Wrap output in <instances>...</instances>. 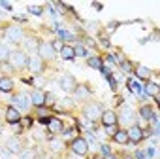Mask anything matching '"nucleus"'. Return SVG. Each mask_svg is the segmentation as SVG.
Instances as JSON below:
<instances>
[{"label": "nucleus", "mask_w": 160, "mask_h": 159, "mask_svg": "<svg viewBox=\"0 0 160 159\" xmlns=\"http://www.w3.org/2000/svg\"><path fill=\"white\" fill-rule=\"evenodd\" d=\"M102 108H100V104H87L85 106V118L91 121V123H94L96 119H100L102 118Z\"/></svg>", "instance_id": "f03ea898"}, {"label": "nucleus", "mask_w": 160, "mask_h": 159, "mask_svg": "<svg viewBox=\"0 0 160 159\" xmlns=\"http://www.w3.org/2000/svg\"><path fill=\"white\" fill-rule=\"evenodd\" d=\"M47 123H49V131L51 133H62V129H64V125H62V121L58 119V118H49L47 119Z\"/></svg>", "instance_id": "ddd939ff"}, {"label": "nucleus", "mask_w": 160, "mask_h": 159, "mask_svg": "<svg viewBox=\"0 0 160 159\" xmlns=\"http://www.w3.org/2000/svg\"><path fill=\"white\" fill-rule=\"evenodd\" d=\"M87 64H89L91 68H96V70H102V68H104V63H102L100 57H89V59H87Z\"/></svg>", "instance_id": "a211bd4d"}, {"label": "nucleus", "mask_w": 160, "mask_h": 159, "mask_svg": "<svg viewBox=\"0 0 160 159\" xmlns=\"http://www.w3.org/2000/svg\"><path fill=\"white\" fill-rule=\"evenodd\" d=\"M128 89L134 93V95H139L141 93V84L138 80H128Z\"/></svg>", "instance_id": "6ab92c4d"}, {"label": "nucleus", "mask_w": 160, "mask_h": 159, "mask_svg": "<svg viewBox=\"0 0 160 159\" xmlns=\"http://www.w3.org/2000/svg\"><path fill=\"white\" fill-rule=\"evenodd\" d=\"M27 47H28V49H34V47L38 49V46H36V42H27Z\"/></svg>", "instance_id": "4c0bfd02"}, {"label": "nucleus", "mask_w": 160, "mask_h": 159, "mask_svg": "<svg viewBox=\"0 0 160 159\" xmlns=\"http://www.w3.org/2000/svg\"><path fill=\"white\" fill-rule=\"evenodd\" d=\"M12 87H13L12 78H8V76H2V78H0V91L8 93V91H12Z\"/></svg>", "instance_id": "dca6fc26"}, {"label": "nucleus", "mask_w": 160, "mask_h": 159, "mask_svg": "<svg viewBox=\"0 0 160 159\" xmlns=\"http://www.w3.org/2000/svg\"><path fill=\"white\" fill-rule=\"evenodd\" d=\"M72 151L75 153V155H87V151H89V144H87V140L85 138H73L72 140Z\"/></svg>", "instance_id": "7ed1b4c3"}, {"label": "nucleus", "mask_w": 160, "mask_h": 159, "mask_svg": "<svg viewBox=\"0 0 160 159\" xmlns=\"http://www.w3.org/2000/svg\"><path fill=\"white\" fill-rule=\"evenodd\" d=\"M136 74H138V78H141V80H149V78H151V70L145 68V66L136 68Z\"/></svg>", "instance_id": "4be33fe9"}, {"label": "nucleus", "mask_w": 160, "mask_h": 159, "mask_svg": "<svg viewBox=\"0 0 160 159\" xmlns=\"http://www.w3.org/2000/svg\"><path fill=\"white\" fill-rule=\"evenodd\" d=\"M60 87L66 91V93H72V91H75V87H77V84H75V80L72 78V76H62L60 78Z\"/></svg>", "instance_id": "6e6552de"}, {"label": "nucleus", "mask_w": 160, "mask_h": 159, "mask_svg": "<svg viewBox=\"0 0 160 159\" xmlns=\"http://www.w3.org/2000/svg\"><path fill=\"white\" fill-rule=\"evenodd\" d=\"M113 138H115V142H119V144L128 142V134H126V131H117V133L113 134Z\"/></svg>", "instance_id": "b1692460"}, {"label": "nucleus", "mask_w": 160, "mask_h": 159, "mask_svg": "<svg viewBox=\"0 0 160 159\" xmlns=\"http://www.w3.org/2000/svg\"><path fill=\"white\" fill-rule=\"evenodd\" d=\"M126 134H128V140L130 142H134V144H138V142H141L143 140V129L141 127H130L128 131H126Z\"/></svg>", "instance_id": "0eeeda50"}, {"label": "nucleus", "mask_w": 160, "mask_h": 159, "mask_svg": "<svg viewBox=\"0 0 160 159\" xmlns=\"http://www.w3.org/2000/svg\"><path fill=\"white\" fill-rule=\"evenodd\" d=\"M13 102H15V108L17 110H28L30 108V97L28 95H25V93H19L15 99H13Z\"/></svg>", "instance_id": "423d86ee"}, {"label": "nucleus", "mask_w": 160, "mask_h": 159, "mask_svg": "<svg viewBox=\"0 0 160 159\" xmlns=\"http://www.w3.org/2000/svg\"><path fill=\"white\" fill-rule=\"evenodd\" d=\"M139 116H141L143 119H151V118L154 116V112H152V108H151V106H141V110H139Z\"/></svg>", "instance_id": "5701e85b"}, {"label": "nucleus", "mask_w": 160, "mask_h": 159, "mask_svg": "<svg viewBox=\"0 0 160 159\" xmlns=\"http://www.w3.org/2000/svg\"><path fill=\"white\" fill-rule=\"evenodd\" d=\"M60 55H62V59H73L75 57V49L72 47V46H62V49H60Z\"/></svg>", "instance_id": "f3484780"}, {"label": "nucleus", "mask_w": 160, "mask_h": 159, "mask_svg": "<svg viewBox=\"0 0 160 159\" xmlns=\"http://www.w3.org/2000/svg\"><path fill=\"white\" fill-rule=\"evenodd\" d=\"M19 127H21V131H27L28 127H32V119L28 118V116H25V118H21L19 119V123H17Z\"/></svg>", "instance_id": "393cba45"}, {"label": "nucleus", "mask_w": 160, "mask_h": 159, "mask_svg": "<svg viewBox=\"0 0 160 159\" xmlns=\"http://www.w3.org/2000/svg\"><path fill=\"white\" fill-rule=\"evenodd\" d=\"M28 10H30V14H34V15H42V8H40V6H30Z\"/></svg>", "instance_id": "c85d7f7f"}, {"label": "nucleus", "mask_w": 160, "mask_h": 159, "mask_svg": "<svg viewBox=\"0 0 160 159\" xmlns=\"http://www.w3.org/2000/svg\"><path fill=\"white\" fill-rule=\"evenodd\" d=\"M12 68V64L10 63H0V70H4V72H8Z\"/></svg>", "instance_id": "f704fd0d"}, {"label": "nucleus", "mask_w": 160, "mask_h": 159, "mask_svg": "<svg viewBox=\"0 0 160 159\" xmlns=\"http://www.w3.org/2000/svg\"><path fill=\"white\" fill-rule=\"evenodd\" d=\"M6 146H8V150H10L12 153H21V151H23V148H21V142H19L15 136L8 138V140H6Z\"/></svg>", "instance_id": "4468645a"}, {"label": "nucleus", "mask_w": 160, "mask_h": 159, "mask_svg": "<svg viewBox=\"0 0 160 159\" xmlns=\"http://www.w3.org/2000/svg\"><path fill=\"white\" fill-rule=\"evenodd\" d=\"M21 118H23V116L19 114V110H17L15 106H10V108L6 110V121H8V123H19Z\"/></svg>", "instance_id": "9b49d317"}, {"label": "nucleus", "mask_w": 160, "mask_h": 159, "mask_svg": "<svg viewBox=\"0 0 160 159\" xmlns=\"http://www.w3.org/2000/svg\"><path fill=\"white\" fill-rule=\"evenodd\" d=\"M10 49H8V46H4V44H0V63H8V59H10Z\"/></svg>", "instance_id": "aec40b11"}, {"label": "nucleus", "mask_w": 160, "mask_h": 159, "mask_svg": "<svg viewBox=\"0 0 160 159\" xmlns=\"http://www.w3.org/2000/svg\"><path fill=\"white\" fill-rule=\"evenodd\" d=\"M145 91H147V95H158V87H156V84H151V85H145Z\"/></svg>", "instance_id": "a878e982"}, {"label": "nucleus", "mask_w": 160, "mask_h": 159, "mask_svg": "<svg viewBox=\"0 0 160 159\" xmlns=\"http://www.w3.org/2000/svg\"><path fill=\"white\" fill-rule=\"evenodd\" d=\"M19 155H21V159H34V151L32 150H23Z\"/></svg>", "instance_id": "bb28decb"}, {"label": "nucleus", "mask_w": 160, "mask_h": 159, "mask_svg": "<svg viewBox=\"0 0 160 159\" xmlns=\"http://www.w3.org/2000/svg\"><path fill=\"white\" fill-rule=\"evenodd\" d=\"M45 104H53V95H51V93L45 95Z\"/></svg>", "instance_id": "c9c22d12"}, {"label": "nucleus", "mask_w": 160, "mask_h": 159, "mask_svg": "<svg viewBox=\"0 0 160 159\" xmlns=\"http://www.w3.org/2000/svg\"><path fill=\"white\" fill-rule=\"evenodd\" d=\"M108 78H109V87L115 89V87H117V80H115V76H108Z\"/></svg>", "instance_id": "473e14b6"}, {"label": "nucleus", "mask_w": 160, "mask_h": 159, "mask_svg": "<svg viewBox=\"0 0 160 159\" xmlns=\"http://www.w3.org/2000/svg\"><path fill=\"white\" fill-rule=\"evenodd\" d=\"M94 142H96L94 136H89V138H87V144H94Z\"/></svg>", "instance_id": "ea45409f"}, {"label": "nucleus", "mask_w": 160, "mask_h": 159, "mask_svg": "<svg viewBox=\"0 0 160 159\" xmlns=\"http://www.w3.org/2000/svg\"><path fill=\"white\" fill-rule=\"evenodd\" d=\"M8 61H10V64H12L13 68H23V66L28 64V57H27L23 51H12Z\"/></svg>", "instance_id": "f257e3e1"}, {"label": "nucleus", "mask_w": 160, "mask_h": 159, "mask_svg": "<svg viewBox=\"0 0 160 159\" xmlns=\"http://www.w3.org/2000/svg\"><path fill=\"white\" fill-rule=\"evenodd\" d=\"M102 153H104V155H109V153H111L109 146H102Z\"/></svg>", "instance_id": "e433bc0d"}, {"label": "nucleus", "mask_w": 160, "mask_h": 159, "mask_svg": "<svg viewBox=\"0 0 160 159\" xmlns=\"http://www.w3.org/2000/svg\"><path fill=\"white\" fill-rule=\"evenodd\" d=\"M91 97V91L85 87V85H77L75 87V99L77 101H87Z\"/></svg>", "instance_id": "2eb2a0df"}, {"label": "nucleus", "mask_w": 160, "mask_h": 159, "mask_svg": "<svg viewBox=\"0 0 160 159\" xmlns=\"http://www.w3.org/2000/svg\"><path fill=\"white\" fill-rule=\"evenodd\" d=\"M122 116H124V118H122V123H126V125H130V123H134V118H136V116H134V112H132L130 108H124V112H122Z\"/></svg>", "instance_id": "412c9836"}, {"label": "nucleus", "mask_w": 160, "mask_h": 159, "mask_svg": "<svg viewBox=\"0 0 160 159\" xmlns=\"http://www.w3.org/2000/svg\"><path fill=\"white\" fill-rule=\"evenodd\" d=\"M92 159H104V157H102V155H98V157H92Z\"/></svg>", "instance_id": "a19ab883"}, {"label": "nucleus", "mask_w": 160, "mask_h": 159, "mask_svg": "<svg viewBox=\"0 0 160 159\" xmlns=\"http://www.w3.org/2000/svg\"><path fill=\"white\" fill-rule=\"evenodd\" d=\"M100 121L104 123V127H111V125H117V114L108 110V112H102V118Z\"/></svg>", "instance_id": "1a4fd4ad"}, {"label": "nucleus", "mask_w": 160, "mask_h": 159, "mask_svg": "<svg viewBox=\"0 0 160 159\" xmlns=\"http://www.w3.org/2000/svg\"><path fill=\"white\" fill-rule=\"evenodd\" d=\"M73 49H75V55H87V51H85L83 46H77V47H73Z\"/></svg>", "instance_id": "c756f323"}, {"label": "nucleus", "mask_w": 160, "mask_h": 159, "mask_svg": "<svg viewBox=\"0 0 160 159\" xmlns=\"http://www.w3.org/2000/svg\"><path fill=\"white\" fill-rule=\"evenodd\" d=\"M0 8H4V10H12V4L6 2V0H0Z\"/></svg>", "instance_id": "72a5a7b5"}, {"label": "nucleus", "mask_w": 160, "mask_h": 159, "mask_svg": "<svg viewBox=\"0 0 160 159\" xmlns=\"http://www.w3.org/2000/svg\"><path fill=\"white\" fill-rule=\"evenodd\" d=\"M92 8H96V10H102V8H104V6H102V4H100V2H92Z\"/></svg>", "instance_id": "58836bf2"}, {"label": "nucleus", "mask_w": 160, "mask_h": 159, "mask_svg": "<svg viewBox=\"0 0 160 159\" xmlns=\"http://www.w3.org/2000/svg\"><path fill=\"white\" fill-rule=\"evenodd\" d=\"M30 102H32L34 106L42 108V106L45 104V93H42V91H34V93L30 95Z\"/></svg>", "instance_id": "f8f14e48"}, {"label": "nucleus", "mask_w": 160, "mask_h": 159, "mask_svg": "<svg viewBox=\"0 0 160 159\" xmlns=\"http://www.w3.org/2000/svg\"><path fill=\"white\" fill-rule=\"evenodd\" d=\"M121 64H122V68H124V72H134V68H132V64H130V63H128L126 59H124V61H122Z\"/></svg>", "instance_id": "cd10ccee"}, {"label": "nucleus", "mask_w": 160, "mask_h": 159, "mask_svg": "<svg viewBox=\"0 0 160 159\" xmlns=\"http://www.w3.org/2000/svg\"><path fill=\"white\" fill-rule=\"evenodd\" d=\"M6 38L12 40V42H21L23 40V30L17 25H12V27L6 29Z\"/></svg>", "instance_id": "39448f33"}, {"label": "nucleus", "mask_w": 160, "mask_h": 159, "mask_svg": "<svg viewBox=\"0 0 160 159\" xmlns=\"http://www.w3.org/2000/svg\"><path fill=\"white\" fill-rule=\"evenodd\" d=\"M51 46H53V49H55V51H60V49H62V42H60V40H57V42H53Z\"/></svg>", "instance_id": "2f4dec72"}, {"label": "nucleus", "mask_w": 160, "mask_h": 159, "mask_svg": "<svg viewBox=\"0 0 160 159\" xmlns=\"http://www.w3.org/2000/svg\"><path fill=\"white\" fill-rule=\"evenodd\" d=\"M38 55H40V59H51L55 55V49L49 42H40L38 44Z\"/></svg>", "instance_id": "20e7f679"}, {"label": "nucleus", "mask_w": 160, "mask_h": 159, "mask_svg": "<svg viewBox=\"0 0 160 159\" xmlns=\"http://www.w3.org/2000/svg\"><path fill=\"white\" fill-rule=\"evenodd\" d=\"M28 68H30L32 74H40V72L43 70L42 59H40V57H30V59H28Z\"/></svg>", "instance_id": "9d476101"}, {"label": "nucleus", "mask_w": 160, "mask_h": 159, "mask_svg": "<svg viewBox=\"0 0 160 159\" xmlns=\"http://www.w3.org/2000/svg\"><path fill=\"white\" fill-rule=\"evenodd\" d=\"M10 150H0V159H10Z\"/></svg>", "instance_id": "7c9ffc66"}]
</instances>
